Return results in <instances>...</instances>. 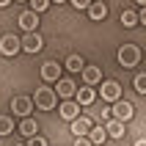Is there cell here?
<instances>
[{
    "label": "cell",
    "mask_w": 146,
    "mask_h": 146,
    "mask_svg": "<svg viewBox=\"0 0 146 146\" xmlns=\"http://www.w3.org/2000/svg\"><path fill=\"white\" fill-rule=\"evenodd\" d=\"M88 130H91V119H88V116H77V119L72 121L74 138H86V135H88Z\"/></svg>",
    "instance_id": "obj_9"
},
{
    "label": "cell",
    "mask_w": 146,
    "mask_h": 146,
    "mask_svg": "<svg viewBox=\"0 0 146 146\" xmlns=\"http://www.w3.org/2000/svg\"><path fill=\"white\" fill-rule=\"evenodd\" d=\"M94 99H97V91L94 88H77L74 91V102L77 105H91Z\"/></svg>",
    "instance_id": "obj_14"
},
{
    "label": "cell",
    "mask_w": 146,
    "mask_h": 146,
    "mask_svg": "<svg viewBox=\"0 0 146 146\" xmlns=\"http://www.w3.org/2000/svg\"><path fill=\"white\" fill-rule=\"evenodd\" d=\"M58 110H61V116H64L66 121H74V119L80 116V105H77L74 99H66V102H64L61 108H58Z\"/></svg>",
    "instance_id": "obj_10"
},
{
    "label": "cell",
    "mask_w": 146,
    "mask_h": 146,
    "mask_svg": "<svg viewBox=\"0 0 146 146\" xmlns=\"http://www.w3.org/2000/svg\"><path fill=\"white\" fill-rule=\"evenodd\" d=\"M47 6H50L47 0H31V8H28V11H33V14H39V11H44Z\"/></svg>",
    "instance_id": "obj_22"
},
{
    "label": "cell",
    "mask_w": 146,
    "mask_h": 146,
    "mask_svg": "<svg viewBox=\"0 0 146 146\" xmlns=\"http://www.w3.org/2000/svg\"><path fill=\"white\" fill-rule=\"evenodd\" d=\"M19 25H22L28 33H36V25H39V14H33V11H22V14H19Z\"/></svg>",
    "instance_id": "obj_11"
},
{
    "label": "cell",
    "mask_w": 146,
    "mask_h": 146,
    "mask_svg": "<svg viewBox=\"0 0 146 146\" xmlns=\"http://www.w3.org/2000/svg\"><path fill=\"white\" fill-rule=\"evenodd\" d=\"M105 135H108V138H124L127 132H124V124H121V121L108 119V124H105Z\"/></svg>",
    "instance_id": "obj_13"
},
{
    "label": "cell",
    "mask_w": 146,
    "mask_h": 146,
    "mask_svg": "<svg viewBox=\"0 0 146 146\" xmlns=\"http://www.w3.org/2000/svg\"><path fill=\"white\" fill-rule=\"evenodd\" d=\"M83 80H86V86H97L102 80V69L99 66H83Z\"/></svg>",
    "instance_id": "obj_12"
},
{
    "label": "cell",
    "mask_w": 146,
    "mask_h": 146,
    "mask_svg": "<svg viewBox=\"0 0 146 146\" xmlns=\"http://www.w3.org/2000/svg\"><path fill=\"white\" fill-rule=\"evenodd\" d=\"M8 132H14V121L8 116H0V135H8Z\"/></svg>",
    "instance_id": "obj_21"
},
{
    "label": "cell",
    "mask_w": 146,
    "mask_h": 146,
    "mask_svg": "<svg viewBox=\"0 0 146 146\" xmlns=\"http://www.w3.org/2000/svg\"><path fill=\"white\" fill-rule=\"evenodd\" d=\"M83 66H86V61L80 55H69V61H66V69L69 72H83Z\"/></svg>",
    "instance_id": "obj_19"
},
{
    "label": "cell",
    "mask_w": 146,
    "mask_h": 146,
    "mask_svg": "<svg viewBox=\"0 0 146 146\" xmlns=\"http://www.w3.org/2000/svg\"><path fill=\"white\" fill-rule=\"evenodd\" d=\"M141 61V50L135 47V44H124L121 50H119V64L124 66V69H130V66H135Z\"/></svg>",
    "instance_id": "obj_1"
},
{
    "label": "cell",
    "mask_w": 146,
    "mask_h": 146,
    "mask_svg": "<svg viewBox=\"0 0 146 146\" xmlns=\"http://www.w3.org/2000/svg\"><path fill=\"white\" fill-rule=\"evenodd\" d=\"M33 102H36L39 110H52V108L58 105V97H55V91H52V88H39Z\"/></svg>",
    "instance_id": "obj_2"
},
{
    "label": "cell",
    "mask_w": 146,
    "mask_h": 146,
    "mask_svg": "<svg viewBox=\"0 0 146 146\" xmlns=\"http://www.w3.org/2000/svg\"><path fill=\"white\" fill-rule=\"evenodd\" d=\"M99 94H102V99H108V102H119V99H121V86L116 80H105L102 88H99Z\"/></svg>",
    "instance_id": "obj_3"
},
{
    "label": "cell",
    "mask_w": 146,
    "mask_h": 146,
    "mask_svg": "<svg viewBox=\"0 0 146 146\" xmlns=\"http://www.w3.org/2000/svg\"><path fill=\"white\" fill-rule=\"evenodd\" d=\"M74 91H77V86H74L72 80H66V77H61V80H58V97L72 99V97H74Z\"/></svg>",
    "instance_id": "obj_15"
},
{
    "label": "cell",
    "mask_w": 146,
    "mask_h": 146,
    "mask_svg": "<svg viewBox=\"0 0 146 146\" xmlns=\"http://www.w3.org/2000/svg\"><path fill=\"white\" fill-rule=\"evenodd\" d=\"M19 50H22V47H19V39H17V36L8 33V36L0 39V52H3V55H17Z\"/></svg>",
    "instance_id": "obj_7"
},
{
    "label": "cell",
    "mask_w": 146,
    "mask_h": 146,
    "mask_svg": "<svg viewBox=\"0 0 146 146\" xmlns=\"http://www.w3.org/2000/svg\"><path fill=\"white\" fill-rule=\"evenodd\" d=\"M135 146H146V143H143V141H138V143H135Z\"/></svg>",
    "instance_id": "obj_27"
},
{
    "label": "cell",
    "mask_w": 146,
    "mask_h": 146,
    "mask_svg": "<svg viewBox=\"0 0 146 146\" xmlns=\"http://www.w3.org/2000/svg\"><path fill=\"white\" fill-rule=\"evenodd\" d=\"M41 80H47V83H58V80H61V66H58L55 61H47V64L41 66Z\"/></svg>",
    "instance_id": "obj_8"
},
{
    "label": "cell",
    "mask_w": 146,
    "mask_h": 146,
    "mask_svg": "<svg viewBox=\"0 0 146 146\" xmlns=\"http://www.w3.org/2000/svg\"><path fill=\"white\" fill-rule=\"evenodd\" d=\"M11 110H14V116L28 119V113L33 110V99L31 97H14V99H11Z\"/></svg>",
    "instance_id": "obj_4"
},
{
    "label": "cell",
    "mask_w": 146,
    "mask_h": 146,
    "mask_svg": "<svg viewBox=\"0 0 146 146\" xmlns=\"http://www.w3.org/2000/svg\"><path fill=\"white\" fill-rule=\"evenodd\" d=\"M72 6L77 8V11H80V8H88L91 3H88V0H72Z\"/></svg>",
    "instance_id": "obj_25"
},
{
    "label": "cell",
    "mask_w": 146,
    "mask_h": 146,
    "mask_svg": "<svg viewBox=\"0 0 146 146\" xmlns=\"http://www.w3.org/2000/svg\"><path fill=\"white\" fill-rule=\"evenodd\" d=\"M74 146H91L88 138H74Z\"/></svg>",
    "instance_id": "obj_26"
},
{
    "label": "cell",
    "mask_w": 146,
    "mask_h": 146,
    "mask_svg": "<svg viewBox=\"0 0 146 146\" xmlns=\"http://www.w3.org/2000/svg\"><path fill=\"white\" fill-rule=\"evenodd\" d=\"M121 22H124V28H135L138 25V14L135 11H121Z\"/></svg>",
    "instance_id": "obj_20"
},
{
    "label": "cell",
    "mask_w": 146,
    "mask_h": 146,
    "mask_svg": "<svg viewBox=\"0 0 146 146\" xmlns=\"http://www.w3.org/2000/svg\"><path fill=\"white\" fill-rule=\"evenodd\" d=\"M135 91L138 94H146V74H138L135 77Z\"/></svg>",
    "instance_id": "obj_23"
},
{
    "label": "cell",
    "mask_w": 146,
    "mask_h": 146,
    "mask_svg": "<svg viewBox=\"0 0 146 146\" xmlns=\"http://www.w3.org/2000/svg\"><path fill=\"white\" fill-rule=\"evenodd\" d=\"M86 138H88V143H91V146H99V143H105V141H108V135H105V127H91Z\"/></svg>",
    "instance_id": "obj_16"
},
{
    "label": "cell",
    "mask_w": 146,
    "mask_h": 146,
    "mask_svg": "<svg viewBox=\"0 0 146 146\" xmlns=\"http://www.w3.org/2000/svg\"><path fill=\"white\" fill-rule=\"evenodd\" d=\"M88 14H91V19H105V17H108V6H105V3H91Z\"/></svg>",
    "instance_id": "obj_18"
},
{
    "label": "cell",
    "mask_w": 146,
    "mask_h": 146,
    "mask_svg": "<svg viewBox=\"0 0 146 146\" xmlns=\"http://www.w3.org/2000/svg\"><path fill=\"white\" fill-rule=\"evenodd\" d=\"M132 113H135V110H132V105H130V102H124V99H119V102L113 105V119H116V121H121V124L130 121Z\"/></svg>",
    "instance_id": "obj_5"
},
{
    "label": "cell",
    "mask_w": 146,
    "mask_h": 146,
    "mask_svg": "<svg viewBox=\"0 0 146 146\" xmlns=\"http://www.w3.org/2000/svg\"><path fill=\"white\" fill-rule=\"evenodd\" d=\"M19 132H22L25 138H36V135H39V127H36V121H33V119H22Z\"/></svg>",
    "instance_id": "obj_17"
},
{
    "label": "cell",
    "mask_w": 146,
    "mask_h": 146,
    "mask_svg": "<svg viewBox=\"0 0 146 146\" xmlns=\"http://www.w3.org/2000/svg\"><path fill=\"white\" fill-rule=\"evenodd\" d=\"M28 146H47V141L41 135H36V138H28Z\"/></svg>",
    "instance_id": "obj_24"
},
{
    "label": "cell",
    "mask_w": 146,
    "mask_h": 146,
    "mask_svg": "<svg viewBox=\"0 0 146 146\" xmlns=\"http://www.w3.org/2000/svg\"><path fill=\"white\" fill-rule=\"evenodd\" d=\"M19 47H22L25 52H39V50L44 47V41H41L39 33H28L25 39H19Z\"/></svg>",
    "instance_id": "obj_6"
}]
</instances>
